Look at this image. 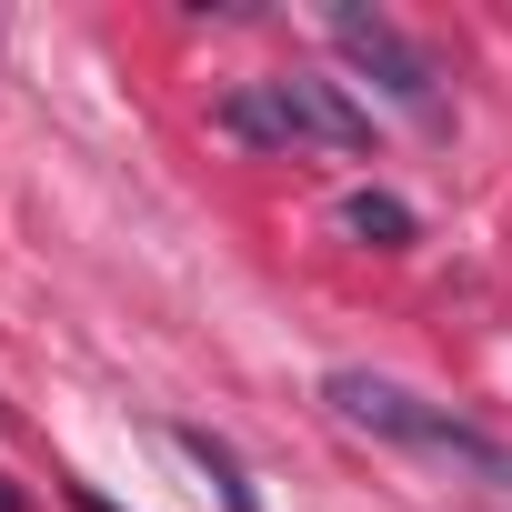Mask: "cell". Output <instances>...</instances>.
<instances>
[{"instance_id":"cell-5","label":"cell","mask_w":512,"mask_h":512,"mask_svg":"<svg viewBox=\"0 0 512 512\" xmlns=\"http://www.w3.org/2000/svg\"><path fill=\"white\" fill-rule=\"evenodd\" d=\"M342 231L372 241V251H402L422 221H412V201H392V191H342Z\"/></svg>"},{"instance_id":"cell-2","label":"cell","mask_w":512,"mask_h":512,"mask_svg":"<svg viewBox=\"0 0 512 512\" xmlns=\"http://www.w3.org/2000/svg\"><path fill=\"white\" fill-rule=\"evenodd\" d=\"M211 121L251 151H372V111L322 71H262V81L221 91Z\"/></svg>"},{"instance_id":"cell-1","label":"cell","mask_w":512,"mask_h":512,"mask_svg":"<svg viewBox=\"0 0 512 512\" xmlns=\"http://www.w3.org/2000/svg\"><path fill=\"white\" fill-rule=\"evenodd\" d=\"M322 402H332L352 432H372V442H402V452H422V462H442V472H472V482L512 492V442H492L482 422H462V412H442V402H422V392H402V382H382V372H332Z\"/></svg>"},{"instance_id":"cell-3","label":"cell","mask_w":512,"mask_h":512,"mask_svg":"<svg viewBox=\"0 0 512 512\" xmlns=\"http://www.w3.org/2000/svg\"><path fill=\"white\" fill-rule=\"evenodd\" d=\"M322 21H332V41H342V51H352V61H362V71H372V81H382V91H392V101L412 111V121H442V71H432V51H422V41H412V31H402L392 11L332 0Z\"/></svg>"},{"instance_id":"cell-7","label":"cell","mask_w":512,"mask_h":512,"mask_svg":"<svg viewBox=\"0 0 512 512\" xmlns=\"http://www.w3.org/2000/svg\"><path fill=\"white\" fill-rule=\"evenodd\" d=\"M0 512H21V492H11V482H0Z\"/></svg>"},{"instance_id":"cell-6","label":"cell","mask_w":512,"mask_h":512,"mask_svg":"<svg viewBox=\"0 0 512 512\" xmlns=\"http://www.w3.org/2000/svg\"><path fill=\"white\" fill-rule=\"evenodd\" d=\"M71 502H81V512H111V502H101V492H71Z\"/></svg>"},{"instance_id":"cell-4","label":"cell","mask_w":512,"mask_h":512,"mask_svg":"<svg viewBox=\"0 0 512 512\" xmlns=\"http://www.w3.org/2000/svg\"><path fill=\"white\" fill-rule=\"evenodd\" d=\"M171 442H181V462H191V472H211V492H221V512H262V492L241 482V462H231V442H211V432H191V422H171Z\"/></svg>"}]
</instances>
